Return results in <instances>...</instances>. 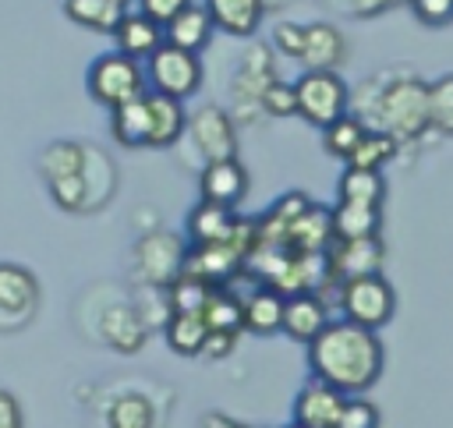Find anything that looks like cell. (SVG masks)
<instances>
[{
	"label": "cell",
	"mask_w": 453,
	"mask_h": 428,
	"mask_svg": "<svg viewBox=\"0 0 453 428\" xmlns=\"http://www.w3.org/2000/svg\"><path fill=\"white\" fill-rule=\"evenodd\" d=\"M386 364V350L375 329L354 325L347 318H329V325L308 343L311 378L340 389L343 396L368 393Z\"/></svg>",
	"instance_id": "cell-1"
},
{
	"label": "cell",
	"mask_w": 453,
	"mask_h": 428,
	"mask_svg": "<svg viewBox=\"0 0 453 428\" xmlns=\"http://www.w3.org/2000/svg\"><path fill=\"white\" fill-rule=\"evenodd\" d=\"M372 127L393 134L396 141L421 138L428 131V81L418 74L382 81L372 96Z\"/></svg>",
	"instance_id": "cell-2"
},
{
	"label": "cell",
	"mask_w": 453,
	"mask_h": 428,
	"mask_svg": "<svg viewBox=\"0 0 453 428\" xmlns=\"http://www.w3.org/2000/svg\"><path fill=\"white\" fill-rule=\"evenodd\" d=\"M340 311L347 322L365 325V329H382L393 311H396V294L393 283L382 272L354 276L340 283Z\"/></svg>",
	"instance_id": "cell-3"
},
{
	"label": "cell",
	"mask_w": 453,
	"mask_h": 428,
	"mask_svg": "<svg viewBox=\"0 0 453 428\" xmlns=\"http://www.w3.org/2000/svg\"><path fill=\"white\" fill-rule=\"evenodd\" d=\"M85 85H88V96L99 103V106H120L127 99H138L145 92V67L142 60H131L124 53H103L92 60L88 74H85Z\"/></svg>",
	"instance_id": "cell-4"
},
{
	"label": "cell",
	"mask_w": 453,
	"mask_h": 428,
	"mask_svg": "<svg viewBox=\"0 0 453 428\" xmlns=\"http://www.w3.org/2000/svg\"><path fill=\"white\" fill-rule=\"evenodd\" d=\"M145 85L152 92H159V96H170V99H180L184 103L202 85V57L198 53H188L180 46L163 42L145 60Z\"/></svg>",
	"instance_id": "cell-5"
},
{
	"label": "cell",
	"mask_w": 453,
	"mask_h": 428,
	"mask_svg": "<svg viewBox=\"0 0 453 428\" xmlns=\"http://www.w3.org/2000/svg\"><path fill=\"white\" fill-rule=\"evenodd\" d=\"M294 99H297V117H304L315 127L333 124L350 106L347 81L336 71H304L294 81Z\"/></svg>",
	"instance_id": "cell-6"
},
{
	"label": "cell",
	"mask_w": 453,
	"mask_h": 428,
	"mask_svg": "<svg viewBox=\"0 0 453 428\" xmlns=\"http://www.w3.org/2000/svg\"><path fill=\"white\" fill-rule=\"evenodd\" d=\"M184 262H188V251H184L180 237H173V233H149L134 248V265H138L142 279L159 283V287H170L184 272Z\"/></svg>",
	"instance_id": "cell-7"
},
{
	"label": "cell",
	"mask_w": 453,
	"mask_h": 428,
	"mask_svg": "<svg viewBox=\"0 0 453 428\" xmlns=\"http://www.w3.org/2000/svg\"><path fill=\"white\" fill-rule=\"evenodd\" d=\"M195 141V149L205 156V163L212 159H234L237 156V134H234V120L216 106H202L195 113H188V127H184Z\"/></svg>",
	"instance_id": "cell-8"
},
{
	"label": "cell",
	"mask_w": 453,
	"mask_h": 428,
	"mask_svg": "<svg viewBox=\"0 0 453 428\" xmlns=\"http://www.w3.org/2000/svg\"><path fill=\"white\" fill-rule=\"evenodd\" d=\"M386 251L379 237H361V241H333L326 248V265H329V279L343 283L354 276H368L379 272Z\"/></svg>",
	"instance_id": "cell-9"
},
{
	"label": "cell",
	"mask_w": 453,
	"mask_h": 428,
	"mask_svg": "<svg viewBox=\"0 0 453 428\" xmlns=\"http://www.w3.org/2000/svg\"><path fill=\"white\" fill-rule=\"evenodd\" d=\"M198 187H202V202L234 209L248 195V170L237 163V156L234 159H212L202 166Z\"/></svg>",
	"instance_id": "cell-10"
},
{
	"label": "cell",
	"mask_w": 453,
	"mask_h": 428,
	"mask_svg": "<svg viewBox=\"0 0 453 428\" xmlns=\"http://www.w3.org/2000/svg\"><path fill=\"white\" fill-rule=\"evenodd\" d=\"M329 325V304L319 290H301L283 301V332L297 343H311Z\"/></svg>",
	"instance_id": "cell-11"
},
{
	"label": "cell",
	"mask_w": 453,
	"mask_h": 428,
	"mask_svg": "<svg viewBox=\"0 0 453 428\" xmlns=\"http://www.w3.org/2000/svg\"><path fill=\"white\" fill-rule=\"evenodd\" d=\"M343 403H347V396L340 389L311 378L294 400V424H301V428H336Z\"/></svg>",
	"instance_id": "cell-12"
},
{
	"label": "cell",
	"mask_w": 453,
	"mask_h": 428,
	"mask_svg": "<svg viewBox=\"0 0 453 428\" xmlns=\"http://www.w3.org/2000/svg\"><path fill=\"white\" fill-rule=\"evenodd\" d=\"M273 50L265 42H255L244 50L241 64H237V78H234V99L241 106H258L265 85L273 81Z\"/></svg>",
	"instance_id": "cell-13"
},
{
	"label": "cell",
	"mask_w": 453,
	"mask_h": 428,
	"mask_svg": "<svg viewBox=\"0 0 453 428\" xmlns=\"http://www.w3.org/2000/svg\"><path fill=\"white\" fill-rule=\"evenodd\" d=\"M113 39H117V53H124V57H131V60H149V57L166 42L163 25H156V21L145 18L142 11H127V14L120 18Z\"/></svg>",
	"instance_id": "cell-14"
},
{
	"label": "cell",
	"mask_w": 453,
	"mask_h": 428,
	"mask_svg": "<svg viewBox=\"0 0 453 428\" xmlns=\"http://www.w3.org/2000/svg\"><path fill=\"white\" fill-rule=\"evenodd\" d=\"M343 53H347V42H343L340 28H333L329 21L304 25V46H301L304 71H336Z\"/></svg>",
	"instance_id": "cell-15"
},
{
	"label": "cell",
	"mask_w": 453,
	"mask_h": 428,
	"mask_svg": "<svg viewBox=\"0 0 453 428\" xmlns=\"http://www.w3.org/2000/svg\"><path fill=\"white\" fill-rule=\"evenodd\" d=\"M283 294L273 287H255L248 297H241V329L273 336L283 329Z\"/></svg>",
	"instance_id": "cell-16"
},
{
	"label": "cell",
	"mask_w": 453,
	"mask_h": 428,
	"mask_svg": "<svg viewBox=\"0 0 453 428\" xmlns=\"http://www.w3.org/2000/svg\"><path fill=\"white\" fill-rule=\"evenodd\" d=\"M145 103H149V145L152 149L173 145L188 127L184 103L170 99V96H159V92H145Z\"/></svg>",
	"instance_id": "cell-17"
},
{
	"label": "cell",
	"mask_w": 453,
	"mask_h": 428,
	"mask_svg": "<svg viewBox=\"0 0 453 428\" xmlns=\"http://www.w3.org/2000/svg\"><path fill=\"white\" fill-rule=\"evenodd\" d=\"M329 223H333V241H361V237H379L382 205L336 202V205L329 209Z\"/></svg>",
	"instance_id": "cell-18"
},
{
	"label": "cell",
	"mask_w": 453,
	"mask_h": 428,
	"mask_svg": "<svg viewBox=\"0 0 453 428\" xmlns=\"http://www.w3.org/2000/svg\"><path fill=\"white\" fill-rule=\"evenodd\" d=\"M262 11L265 0H205V14L212 28H223L226 35H255Z\"/></svg>",
	"instance_id": "cell-19"
},
{
	"label": "cell",
	"mask_w": 453,
	"mask_h": 428,
	"mask_svg": "<svg viewBox=\"0 0 453 428\" xmlns=\"http://www.w3.org/2000/svg\"><path fill=\"white\" fill-rule=\"evenodd\" d=\"M35 301H39L35 276L21 265L0 262V311H7L14 318H25V315H32Z\"/></svg>",
	"instance_id": "cell-20"
},
{
	"label": "cell",
	"mask_w": 453,
	"mask_h": 428,
	"mask_svg": "<svg viewBox=\"0 0 453 428\" xmlns=\"http://www.w3.org/2000/svg\"><path fill=\"white\" fill-rule=\"evenodd\" d=\"M163 35H166V42L170 46H180V50H188V53H202L205 46H209V35H212V21H209V14H205V7H198V4H188L166 28H163Z\"/></svg>",
	"instance_id": "cell-21"
},
{
	"label": "cell",
	"mask_w": 453,
	"mask_h": 428,
	"mask_svg": "<svg viewBox=\"0 0 453 428\" xmlns=\"http://www.w3.org/2000/svg\"><path fill=\"white\" fill-rule=\"evenodd\" d=\"M110 131L127 149L149 145V103H145V92L138 99H127V103L110 110Z\"/></svg>",
	"instance_id": "cell-22"
},
{
	"label": "cell",
	"mask_w": 453,
	"mask_h": 428,
	"mask_svg": "<svg viewBox=\"0 0 453 428\" xmlns=\"http://www.w3.org/2000/svg\"><path fill=\"white\" fill-rule=\"evenodd\" d=\"M64 14L74 25H81V28L113 35L117 25H120V18L127 14V7L117 4V0H64Z\"/></svg>",
	"instance_id": "cell-23"
},
{
	"label": "cell",
	"mask_w": 453,
	"mask_h": 428,
	"mask_svg": "<svg viewBox=\"0 0 453 428\" xmlns=\"http://www.w3.org/2000/svg\"><path fill=\"white\" fill-rule=\"evenodd\" d=\"M85 163H88V149H81L74 141H53L39 156V170H42L46 184H60V180L81 177L85 173Z\"/></svg>",
	"instance_id": "cell-24"
},
{
	"label": "cell",
	"mask_w": 453,
	"mask_h": 428,
	"mask_svg": "<svg viewBox=\"0 0 453 428\" xmlns=\"http://www.w3.org/2000/svg\"><path fill=\"white\" fill-rule=\"evenodd\" d=\"M205 340H209V325H205L202 311H170V318H166V343H170V350L191 357V354H202Z\"/></svg>",
	"instance_id": "cell-25"
},
{
	"label": "cell",
	"mask_w": 453,
	"mask_h": 428,
	"mask_svg": "<svg viewBox=\"0 0 453 428\" xmlns=\"http://www.w3.org/2000/svg\"><path fill=\"white\" fill-rule=\"evenodd\" d=\"M103 332H106V340H110L117 350H124V354L138 350L142 340H145V325H142V318L134 315V308H127V304H113V308L103 311Z\"/></svg>",
	"instance_id": "cell-26"
},
{
	"label": "cell",
	"mask_w": 453,
	"mask_h": 428,
	"mask_svg": "<svg viewBox=\"0 0 453 428\" xmlns=\"http://www.w3.org/2000/svg\"><path fill=\"white\" fill-rule=\"evenodd\" d=\"M396 149H400V141H396L393 134H386V131H379V127H368V131L361 134V141L354 145V152H350L343 163L354 166V170H382V166L396 156Z\"/></svg>",
	"instance_id": "cell-27"
},
{
	"label": "cell",
	"mask_w": 453,
	"mask_h": 428,
	"mask_svg": "<svg viewBox=\"0 0 453 428\" xmlns=\"http://www.w3.org/2000/svg\"><path fill=\"white\" fill-rule=\"evenodd\" d=\"M340 202H361V205H382L386 198V177L382 170H354L347 166L340 173Z\"/></svg>",
	"instance_id": "cell-28"
},
{
	"label": "cell",
	"mask_w": 453,
	"mask_h": 428,
	"mask_svg": "<svg viewBox=\"0 0 453 428\" xmlns=\"http://www.w3.org/2000/svg\"><path fill=\"white\" fill-rule=\"evenodd\" d=\"M368 131V124L357 117V113H343V117H336L333 124H326L322 127V145H326V152L329 156H336V159H347L350 152H354V145L361 141V134Z\"/></svg>",
	"instance_id": "cell-29"
},
{
	"label": "cell",
	"mask_w": 453,
	"mask_h": 428,
	"mask_svg": "<svg viewBox=\"0 0 453 428\" xmlns=\"http://www.w3.org/2000/svg\"><path fill=\"white\" fill-rule=\"evenodd\" d=\"M202 318H205L209 332H237L241 329V297L216 287L202 308Z\"/></svg>",
	"instance_id": "cell-30"
},
{
	"label": "cell",
	"mask_w": 453,
	"mask_h": 428,
	"mask_svg": "<svg viewBox=\"0 0 453 428\" xmlns=\"http://www.w3.org/2000/svg\"><path fill=\"white\" fill-rule=\"evenodd\" d=\"M212 290H216V287H212L209 279H202V276H195V272L184 269V272L166 287L170 311H202Z\"/></svg>",
	"instance_id": "cell-31"
},
{
	"label": "cell",
	"mask_w": 453,
	"mask_h": 428,
	"mask_svg": "<svg viewBox=\"0 0 453 428\" xmlns=\"http://www.w3.org/2000/svg\"><path fill=\"white\" fill-rule=\"evenodd\" d=\"M106 424L110 428H152L156 424V410L145 396L138 393H124L110 403V414H106Z\"/></svg>",
	"instance_id": "cell-32"
},
{
	"label": "cell",
	"mask_w": 453,
	"mask_h": 428,
	"mask_svg": "<svg viewBox=\"0 0 453 428\" xmlns=\"http://www.w3.org/2000/svg\"><path fill=\"white\" fill-rule=\"evenodd\" d=\"M428 131L453 138V74L428 81Z\"/></svg>",
	"instance_id": "cell-33"
},
{
	"label": "cell",
	"mask_w": 453,
	"mask_h": 428,
	"mask_svg": "<svg viewBox=\"0 0 453 428\" xmlns=\"http://www.w3.org/2000/svg\"><path fill=\"white\" fill-rule=\"evenodd\" d=\"M258 110H265L269 117H290L297 113V99H294V81H280L273 78L258 99Z\"/></svg>",
	"instance_id": "cell-34"
},
{
	"label": "cell",
	"mask_w": 453,
	"mask_h": 428,
	"mask_svg": "<svg viewBox=\"0 0 453 428\" xmlns=\"http://www.w3.org/2000/svg\"><path fill=\"white\" fill-rule=\"evenodd\" d=\"M336 428H379V407L365 396H347Z\"/></svg>",
	"instance_id": "cell-35"
},
{
	"label": "cell",
	"mask_w": 453,
	"mask_h": 428,
	"mask_svg": "<svg viewBox=\"0 0 453 428\" xmlns=\"http://www.w3.org/2000/svg\"><path fill=\"white\" fill-rule=\"evenodd\" d=\"M411 4V11H414V18L421 21V25H449L453 21V0H407Z\"/></svg>",
	"instance_id": "cell-36"
},
{
	"label": "cell",
	"mask_w": 453,
	"mask_h": 428,
	"mask_svg": "<svg viewBox=\"0 0 453 428\" xmlns=\"http://www.w3.org/2000/svg\"><path fill=\"white\" fill-rule=\"evenodd\" d=\"M273 46H276L280 53H287V57H294V60H301L304 25H297V21H280V25L273 28Z\"/></svg>",
	"instance_id": "cell-37"
},
{
	"label": "cell",
	"mask_w": 453,
	"mask_h": 428,
	"mask_svg": "<svg viewBox=\"0 0 453 428\" xmlns=\"http://www.w3.org/2000/svg\"><path fill=\"white\" fill-rule=\"evenodd\" d=\"M188 4H191V0H138V11H142L145 18H152L156 25H163V28H166V25H170V21H173Z\"/></svg>",
	"instance_id": "cell-38"
},
{
	"label": "cell",
	"mask_w": 453,
	"mask_h": 428,
	"mask_svg": "<svg viewBox=\"0 0 453 428\" xmlns=\"http://www.w3.org/2000/svg\"><path fill=\"white\" fill-rule=\"evenodd\" d=\"M0 428H21V407L4 389H0Z\"/></svg>",
	"instance_id": "cell-39"
},
{
	"label": "cell",
	"mask_w": 453,
	"mask_h": 428,
	"mask_svg": "<svg viewBox=\"0 0 453 428\" xmlns=\"http://www.w3.org/2000/svg\"><path fill=\"white\" fill-rule=\"evenodd\" d=\"M234 340H237V332H209L202 354H205V357H223V354H230Z\"/></svg>",
	"instance_id": "cell-40"
},
{
	"label": "cell",
	"mask_w": 453,
	"mask_h": 428,
	"mask_svg": "<svg viewBox=\"0 0 453 428\" xmlns=\"http://www.w3.org/2000/svg\"><path fill=\"white\" fill-rule=\"evenodd\" d=\"M396 4H403V0H350V11L357 18H375V14H382V11L396 7Z\"/></svg>",
	"instance_id": "cell-41"
},
{
	"label": "cell",
	"mask_w": 453,
	"mask_h": 428,
	"mask_svg": "<svg viewBox=\"0 0 453 428\" xmlns=\"http://www.w3.org/2000/svg\"><path fill=\"white\" fill-rule=\"evenodd\" d=\"M202 428H248V424H241V421H234L226 414H205L202 417Z\"/></svg>",
	"instance_id": "cell-42"
},
{
	"label": "cell",
	"mask_w": 453,
	"mask_h": 428,
	"mask_svg": "<svg viewBox=\"0 0 453 428\" xmlns=\"http://www.w3.org/2000/svg\"><path fill=\"white\" fill-rule=\"evenodd\" d=\"M117 4H124V7H127V4H131V0H117Z\"/></svg>",
	"instance_id": "cell-43"
},
{
	"label": "cell",
	"mask_w": 453,
	"mask_h": 428,
	"mask_svg": "<svg viewBox=\"0 0 453 428\" xmlns=\"http://www.w3.org/2000/svg\"><path fill=\"white\" fill-rule=\"evenodd\" d=\"M290 428H301V424H290Z\"/></svg>",
	"instance_id": "cell-44"
}]
</instances>
